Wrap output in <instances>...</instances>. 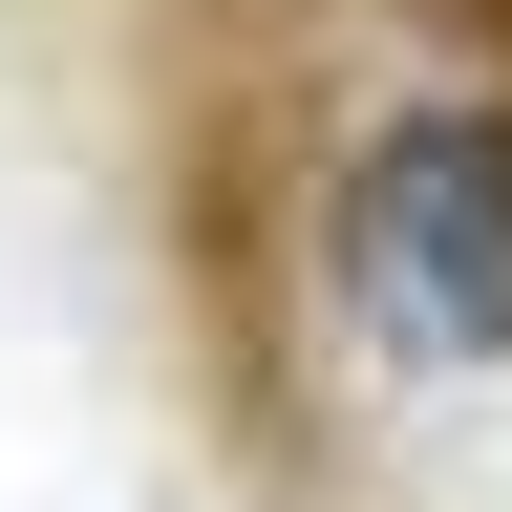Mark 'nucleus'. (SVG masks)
<instances>
[{
  "label": "nucleus",
  "instance_id": "2",
  "mask_svg": "<svg viewBox=\"0 0 512 512\" xmlns=\"http://www.w3.org/2000/svg\"><path fill=\"white\" fill-rule=\"evenodd\" d=\"M427 22H448V43H491V64H512V0H427Z\"/></svg>",
  "mask_w": 512,
  "mask_h": 512
},
{
  "label": "nucleus",
  "instance_id": "1",
  "mask_svg": "<svg viewBox=\"0 0 512 512\" xmlns=\"http://www.w3.org/2000/svg\"><path fill=\"white\" fill-rule=\"evenodd\" d=\"M299 278L384 384L512 363V86H384L299 192Z\"/></svg>",
  "mask_w": 512,
  "mask_h": 512
}]
</instances>
